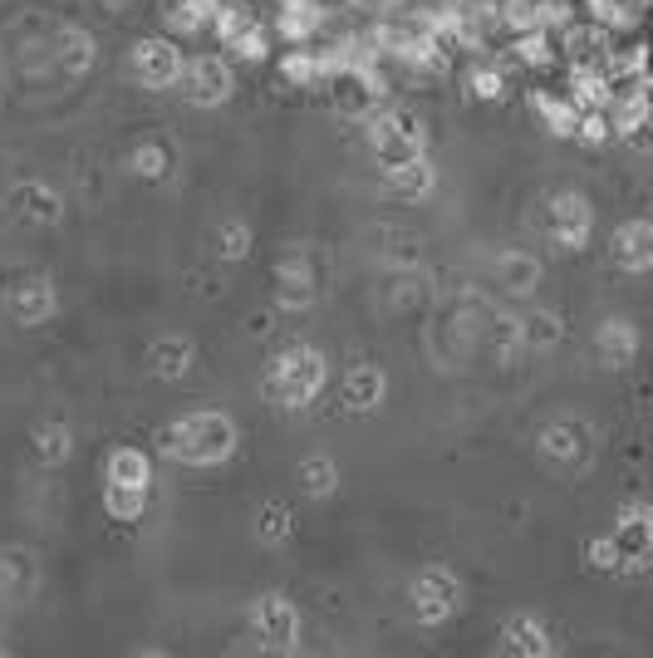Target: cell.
<instances>
[{
  "label": "cell",
  "mask_w": 653,
  "mask_h": 658,
  "mask_svg": "<svg viewBox=\"0 0 653 658\" xmlns=\"http://www.w3.org/2000/svg\"><path fill=\"white\" fill-rule=\"evenodd\" d=\"M619 246V261L624 265H649L653 261V227H624L615 237Z\"/></svg>",
  "instance_id": "6da1fadb"
}]
</instances>
